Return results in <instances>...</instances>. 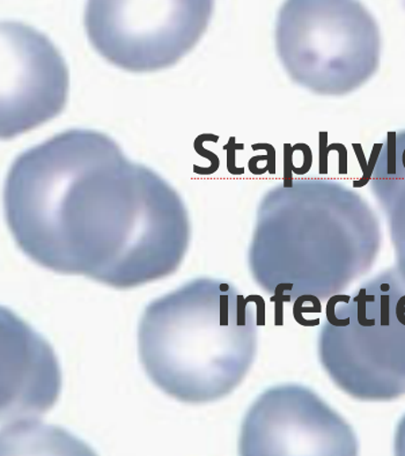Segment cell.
Returning a JSON list of instances; mask_svg holds the SVG:
<instances>
[{"label": "cell", "instance_id": "obj_1", "mask_svg": "<svg viewBox=\"0 0 405 456\" xmlns=\"http://www.w3.org/2000/svg\"><path fill=\"white\" fill-rule=\"evenodd\" d=\"M4 207L19 248L38 265L115 289L171 276L190 242L175 189L94 130H68L20 154Z\"/></svg>", "mask_w": 405, "mask_h": 456}, {"label": "cell", "instance_id": "obj_2", "mask_svg": "<svg viewBox=\"0 0 405 456\" xmlns=\"http://www.w3.org/2000/svg\"><path fill=\"white\" fill-rule=\"evenodd\" d=\"M380 246L379 219L357 191L333 180L285 181L258 208L249 268L280 307L330 299L372 269Z\"/></svg>", "mask_w": 405, "mask_h": 456}, {"label": "cell", "instance_id": "obj_3", "mask_svg": "<svg viewBox=\"0 0 405 456\" xmlns=\"http://www.w3.org/2000/svg\"><path fill=\"white\" fill-rule=\"evenodd\" d=\"M264 301L230 281L196 278L145 308L139 357L153 384L190 404L223 399L240 386L257 354Z\"/></svg>", "mask_w": 405, "mask_h": 456}, {"label": "cell", "instance_id": "obj_4", "mask_svg": "<svg viewBox=\"0 0 405 456\" xmlns=\"http://www.w3.org/2000/svg\"><path fill=\"white\" fill-rule=\"evenodd\" d=\"M318 354L331 381L353 399L405 395V281L395 266L366 281L353 296L330 297Z\"/></svg>", "mask_w": 405, "mask_h": 456}, {"label": "cell", "instance_id": "obj_5", "mask_svg": "<svg viewBox=\"0 0 405 456\" xmlns=\"http://www.w3.org/2000/svg\"><path fill=\"white\" fill-rule=\"evenodd\" d=\"M276 45L291 79L320 95L358 90L380 64L379 26L354 0H288L278 14Z\"/></svg>", "mask_w": 405, "mask_h": 456}, {"label": "cell", "instance_id": "obj_6", "mask_svg": "<svg viewBox=\"0 0 405 456\" xmlns=\"http://www.w3.org/2000/svg\"><path fill=\"white\" fill-rule=\"evenodd\" d=\"M208 0H92L85 28L100 55L130 72L172 67L203 37Z\"/></svg>", "mask_w": 405, "mask_h": 456}, {"label": "cell", "instance_id": "obj_7", "mask_svg": "<svg viewBox=\"0 0 405 456\" xmlns=\"http://www.w3.org/2000/svg\"><path fill=\"white\" fill-rule=\"evenodd\" d=\"M241 455H357L353 428L321 397L304 386L266 389L243 419Z\"/></svg>", "mask_w": 405, "mask_h": 456}, {"label": "cell", "instance_id": "obj_8", "mask_svg": "<svg viewBox=\"0 0 405 456\" xmlns=\"http://www.w3.org/2000/svg\"><path fill=\"white\" fill-rule=\"evenodd\" d=\"M69 69L55 45L19 22L2 23V138L34 129L64 110Z\"/></svg>", "mask_w": 405, "mask_h": 456}, {"label": "cell", "instance_id": "obj_9", "mask_svg": "<svg viewBox=\"0 0 405 456\" xmlns=\"http://www.w3.org/2000/svg\"><path fill=\"white\" fill-rule=\"evenodd\" d=\"M370 175L373 194L387 218L395 268L405 281V130L388 134Z\"/></svg>", "mask_w": 405, "mask_h": 456}, {"label": "cell", "instance_id": "obj_10", "mask_svg": "<svg viewBox=\"0 0 405 456\" xmlns=\"http://www.w3.org/2000/svg\"><path fill=\"white\" fill-rule=\"evenodd\" d=\"M393 451H395L396 455L405 456V415L396 428Z\"/></svg>", "mask_w": 405, "mask_h": 456}]
</instances>
